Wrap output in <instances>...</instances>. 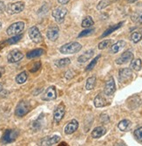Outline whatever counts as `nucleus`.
<instances>
[{
	"label": "nucleus",
	"mask_w": 142,
	"mask_h": 146,
	"mask_svg": "<svg viewBox=\"0 0 142 146\" xmlns=\"http://www.w3.org/2000/svg\"><path fill=\"white\" fill-rule=\"evenodd\" d=\"M81 49L82 46L79 42H69L67 44L63 45L59 48V52L63 54H72L79 52Z\"/></svg>",
	"instance_id": "f257e3e1"
},
{
	"label": "nucleus",
	"mask_w": 142,
	"mask_h": 146,
	"mask_svg": "<svg viewBox=\"0 0 142 146\" xmlns=\"http://www.w3.org/2000/svg\"><path fill=\"white\" fill-rule=\"evenodd\" d=\"M32 110L31 103L27 101H21L17 105L15 110V115L18 117H23L27 115Z\"/></svg>",
	"instance_id": "f03ea898"
},
{
	"label": "nucleus",
	"mask_w": 142,
	"mask_h": 146,
	"mask_svg": "<svg viewBox=\"0 0 142 146\" xmlns=\"http://www.w3.org/2000/svg\"><path fill=\"white\" fill-rule=\"evenodd\" d=\"M24 29V23L22 21H18L11 24L7 28L6 33L9 36H14L22 33Z\"/></svg>",
	"instance_id": "7ed1b4c3"
},
{
	"label": "nucleus",
	"mask_w": 142,
	"mask_h": 146,
	"mask_svg": "<svg viewBox=\"0 0 142 146\" xmlns=\"http://www.w3.org/2000/svg\"><path fill=\"white\" fill-rule=\"evenodd\" d=\"M18 134H19V132L17 129H6L3 135L2 143L4 144H7V143H11L12 142H14L18 137Z\"/></svg>",
	"instance_id": "20e7f679"
},
{
	"label": "nucleus",
	"mask_w": 142,
	"mask_h": 146,
	"mask_svg": "<svg viewBox=\"0 0 142 146\" xmlns=\"http://www.w3.org/2000/svg\"><path fill=\"white\" fill-rule=\"evenodd\" d=\"M66 14H67V9L63 6L57 7L53 11V17L54 18L55 21L59 24H61L64 22Z\"/></svg>",
	"instance_id": "39448f33"
},
{
	"label": "nucleus",
	"mask_w": 142,
	"mask_h": 146,
	"mask_svg": "<svg viewBox=\"0 0 142 146\" xmlns=\"http://www.w3.org/2000/svg\"><path fill=\"white\" fill-rule=\"evenodd\" d=\"M24 9V2H16V3H11L7 5V12L9 14H17L21 11H23Z\"/></svg>",
	"instance_id": "423d86ee"
},
{
	"label": "nucleus",
	"mask_w": 142,
	"mask_h": 146,
	"mask_svg": "<svg viewBox=\"0 0 142 146\" xmlns=\"http://www.w3.org/2000/svg\"><path fill=\"white\" fill-rule=\"evenodd\" d=\"M28 34H29L30 38L36 44L40 43L43 40L42 35L37 26H32L28 31Z\"/></svg>",
	"instance_id": "0eeeda50"
},
{
	"label": "nucleus",
	"mask_w": 142,
	"mask_h": 146,
	"mask_svg": "<svg viewBox=\"0 0 142 146\" xmlns=\"http://www.w3.org/2000/svg\"><path fill=\"white\" fill-rule=\"evenodd\" d=\"M46 36L51 41H56L59 36V29L58 27V25H50L46 32Z\"/></svg>",
	"instance_id": "6e6552de"
},
{
	"label": "nucleus",
	"mask_w": 142,
	"mask_h": 146,
	"mask_svg": "<svg viewBox=\"0 0 142 146\" xmlns=\"http://www.w3.org/2000/svg\"><path fill=\"white\" fill-rule=\"evenodd\" d=\"M23 58H24L23 52H20L19 50H17V49H14V50L11 51L9 54H8V55H7V60H8L9 63H16V62H18Z\"/></svg>",
	"instance_id": "1a4fd4ad"
},
{
	"label": "nucleus",
	"mask_w": 142,
	"mask_h": 146,
	"mask_svg": "<svg viewBox=\"0 0 142 146\" xmlns=\"http://www.w3.org/2000/svg\"><path fill=\"white\" fill-rule=\"evenodd\" d=\"M133 77V71L130 68H122L119 72V81L121 83H126L131 81Z\"/></svg>",
	"instance_id": "9d476101"
},
{
	"label": "nucleus",
	"mask_w": 142,
	"mask_h": 146,
	"mask_svg": "<svg viewBox=\"0 0 142 146\" xmlns=\"http://www.w3.org/2000/svg\"><path fill=\"white\" fill-rule=\"evenodd\" d=\"M133 60V54L132 52V51L127 50L116 60V64L118 65H124L126 64L128 62H131Z\"/></svg>",
	"instance_id": "9b49d317"
},
{
	"label": "nucleus",
	"mask_w": 142,
	"mask_h": 146,
	"mask_svg": "<svg viewBox=\"0 0 142 146\" xmlns=\"http://www.w3.org/2000/svg\"><path fill=\"white\" fill-rule=\"evenodd\" d=\"M64 114H66V107H64V105L63 103L59 104L58 107L54 110V112H53V120L55 123H59Z\"/></svg>",
	"instance_id": "f8f14e48"
},
{
	"label": "nucleus",
	"mask_w": 142,
	"mask_h": 146,
	"mask_svg": "<svg viewBox=\"0 0 142 146\" xmlns=\"http://www.w3.org/2000/svg\"><path fill=\"white\" fill-rule=\"evenodd\" d=\"M115 91H116V85H115L114 79L112 77H111L110 79L107 80V82H106L104 93H105V95H106L107 96H111L114 94Z\"/></svg>",
	"instance_id": "ddd939ff"
},
{
	"label": "nucleus",
	"mask_w": 142,
	"mask_h": 146,
	"mask_svg": "<svg viewBox=\"0 0 142 146\" xmlns=\"http://www.w3.org/2000/svg\"><path fill=\"white\" fill-rule=\"evenodd\" d=\"M56 98H57V91L54 86H50L42 96V100L44 101H53L55 100Z\"/></svg>",
	"instance_id": "4468645a"
},
{
	"label": "nucleus",
	"mask_w": 142,
	"mask_h": 146,
	"mask_svg": "<svg viewBox=\"0 0 142 146\" xmlns=\"http://www.w3.org/2000/svg\"><path fill=\"white\" fill-rule=\"evenodd\" d=\"M79 123L77 120H72L69 123H67L64 127V133L66 135H71L78 129Z\"/></svg>",
	"instance_id": "2eb2a0df"
},
{
	"label": "nucleus",
	"mask_w": 142,
	"mask_h": 146,
	"mask_svg": "<svg viewBox=\"0 0 142 146\" xmlns=\"http://www.w3.org/2000/svg\"><path fill=\"white\" fill-rule=\"evenodd\" d=\"M126 43L124 40H119L118 42H116L115 44L111 46L110 48V52L111 54H117V52H120L125 46H126Z\"/></svg>",
	"instance_id": "dca6fc26"
},
{
	"label": "nucleus",
	"mask_w": 142,
	"mask_h": 146,
	"mask_svg": "<svg viewBox=\"0 0 142 146\" xmlns=\"http://www.w3.org/2000/svg\"><path fill=\"white\" fill-rule=\"evenodd\" d=\"M108 103H107V101L106 99L105 98V96H103L102 94H99L95 99H94V106L96 108H102V107H105L106 106Z\"/></svg>",
	"instance_id": "f3484780"
},
{
	"label": "nucleus",
	"mask_w": 142,
	"mask_h": 146,
	"mask_svg": "<svg viewBox=\"0 0 142 146\" xmlns=\"http://www.w3.org/2000/svg\"><path fill=\"white\" fill-rule=\"evenodd\" d=\"M60 140V137L59 136H53V137H46L45 139H43L40 143V145H53L55 143H58Z\"/></svg>",
	"instance_id": "a211bd4d"
},
{
	"label": "nucleus",
	"mask_w": 142,
	"mask_h": 146,
	"mask_svg": "<svg viewBox=\"0 0 142 146\" xmlns=\"http://www.w3.org/2000/svg\"><path fill=\"white\" fill-rule=\"evenodd\" d=\"M106 133V129L105 127L103 126H99L96 127L93 131H92V137L93 138H99L102 136H104Z\"/></svg>",
	"instance_id": "6ab92c4d"
},
{
	"label": "nucleus",
	"mask_w": 142,
	"mask_h": 146,
	"mask_svg": "<svg viewBox=\"0 0 142 146\" xmlns=\"http://www.w3.org/2000/svg\"><path fill=\"white\" fill-rule=\"evenodd\" d=\"M94 54V50L91 49V50H88L86 52H85L83 54H81L79 58H78V61L80 63H85L88 60L91 59Z\"/></svg>",
	"instance_id": "aec40b11"
},
{
	"label": "nucleus",
	"mask_w": 142,
	"mask_h": 146,
	"mask_svg": "<svg viewBox=\"0 0 142 146\" xmlns=\"http://www.w3.org/2000/svg\"><path fill=\"white\" fill-rule=\"evenodd\" d=\"M45 54V50L42 48H37L34 49L32 51H30L29 52H27L26 57L28 59H32V58H37V57H39L41 55H43Z\"/></svg>",
	"instance_id": "412c9836"
},
{
	"label": "nucleus",
	"mask_w": 142,
	"mask_h": 146,
	"mask_svg": "<svg viewBox=\"0 0 142 146\" xmlns=\"http://www.w3.org/2000/svg\"><path fill=\"white\" fill-rule=\"evenodd\" d=\"M131 126H132L131 121L127 120V119H124V120L120 121L119 123V124H118V128L121 131H127V130H129V129H130V128H131Z\"/></svg>",
	"instance_id": "4be33fe9"
},
{
	"label": "nucleus",
	"mask_w": 142,
	"mask_h": 146,
	"mask_svg": "<svg viewBox=\"0 0 142 146\" xmlns=\"http://www.w3.org/2000/svg\"><path fill=\"white\" fill-rule=\"evenodd\" d=\"M123 23H124V22H120V23L117 24V25H112L111 27H109L108 29H106L104 33H103V34L101 35V38H105V37L108 36L109 34L112 33L113 32H115L116 30H118L119 28H120L121 26H122V25H123Z\"/></svg>",
	"instance_id": "5701e85b"
},
{
	"label": "nucleus",
	"mask_w": 142,
	"mask_h": 146,
	"mask_svg": "<svg viewBox=\"0 0 142 146\" xmlns=\"http://www.w3.org/2000/svg\"><path fill=\"white\" fill-rule=\"evenodd\" d=\"M23 38V34H18V35H14L13 37H11L10 38H8L7 40L5 41H3L1 44H3L4 46H5V45H13V44H16L18 43L20 39Z\"/></svg>",
	"instance_id": "b1692460"
},
{
	"label": "nucleus",
	"mask_w": 142,
	"mask_h": 146,
	"mask_svg": "<svg viewBox=\"0 0 142 146\" xmlns=\"http://www.w3.org/2000/svg\"><path fill=\"white\" fill-rule=\"evenodd\" d=\"M141 38H142V29L133 32L130 36V39L133 43H138Z\"/></svg>",
	"instance_id": "393cba45"
},
{
	"label": "nucleus",
	"mask_w": 142,
	"mask_h": 146,
	"mask_svg": "<svg viewBox=\"0 0 142 146\" xmlns=\"http://www.w3.org/2000/svg\"><path fill=\"white\" fill-rule=\"evenodd\" d=\"M96 85V77L92 76L87 79L86 84H85V88L86 90H93Z\"/></svg>",
	"instance_id": "a878e982"
},
{
	"label": "nucleus",
	"mask_w": 142,
	"mask_h": 146,
	"mask_svg": "<svg viewBox=\"0 0 142 146\" xmlns=\"http://www.w3.org/2000/svg\"><path fill=\"white\" fill-rule=\"evenodd\" d=\"M130 67L132 69L135 70V71H139L142 68V61L140 59H136V60H133L131 61Z\"/></svg>",
	"instance_id": "bb28decb"
},
{
	"label": "nucleus",
	"mask_w": 142,
	"mask_h": 146,
	"mask_svg": "<svg viewBox=\"0 0 142 146\" xmlns=\"http://www.w3.org/2000/svg\"><path fill=\"white\" fill-rule=\"evenodd\" d=\"M27 73L24 71V72H21L20 74H18L17 76H16V82L18 83V84H23L25 82H26L27 80Z\"/></svg>",
	"instance_id": "cd10ccee"
},
{
	"label": "nucleus",
	"mask_w": 142,
	"mask_h": 146,
	"mask_svg": "<svg viewBox=\"0 0 142 146\" xmlns=\"http://www.w3.org/2000/svg\"><path fill=\"white\" fill-rule=\"evenodd\" d=\"M70 63H71V60L69 58H64V59L56 60L54 64L58 68H64V67H66V66L70 65Z\"/></svg>",
	"instance_id": "c85d7f7f"
},
{
	"label": "nucleus",
	"mask_w": 142,
	"mask_h": 146,
	"mask_svg": "<svg viewBox=\"0 0 142 146\" xmlns=\"http://www.w3.org/2000/svg\"><path fill=\"white\" fill-rule=\"evenodd\" d=\"M93 24H94V21L92 19V17L88 16V17H86L85 19H83L81 26H82V27H84V28H88V27H90V26H92Z\"/></svg>",
	"instance_id": "c756f323"
},
{
	"label": "nucleus",
	"mask_w": 142,
	"mask_h": 146,
	"mask_svg": "<svg viewBox=\"0 0 142 146\" xmlns=\"http://www.w3.org/2000/svg\"><path fill=\"white\" fill-rule=\"evenodd\" d=\"M112 44V39H106V40L101 41V42L98 45V48H99V50H104V49L109 47Z\"/></svg>",
	"instance_id": "7c9ffc66"
},
{
	"label": "nucleus",
	"mask_w": 142,
	"mask_h": 146,
	"mask_svg": "<svg viewBox=\"0 0 142 146\" xmlns=\"http://www.w3.org/2000/svg\"><path fill=\"white\" fill-rule=\"evenodd\" d=\"M134 137L139 143H142V127H139L134 130Z\"/></svg>",
	"instance_id": "2f4dec72"
},
{
	"label": "nucleus",
	"mask_w": 142,
	"mask_h": 146,
	"mask_svg": "<svg viewBox=\"0 0 142 146\" xmlns=\"http://www.w3.org/2000/svg\"><path fill=\"white\" fill-rule=\"evenodd\" d=\"M101 57V55L100 54H99L94 60H93L92 61H91V63H90L88 66H87V67L85 68V71H91L94 67H95V66H96V64H97V62H98V60H99V59Z\"/></svg>",
	"instance_id": "473e14b6"
},
{
	"label": "nucleus",
	"mask_w": 142,
	"mask_h": 146,
	"mask_svg": "<svg viewBox=\"0 0 142 146\" xmlns=\"http://www.w3.org/2000/svg\"><path fill=\"white\" fill-rule=\"evenodd\" d=\"M110 4H111L110 0H101V1L97 5V9L98 10H102V9L106 8V6H108Z\"/></svg>",
	"instance_id": "72a5a7b5"
},
{
	"label": "nucleus",
	"mask_w": 142,
	"mask_h": 146,
	"mask_svg": "<svg viewBox=\"0 0 142 146\" xmlns=\"http://www.w3.org/2000/svg\"><path fill=\"white\" fill-rule=\"evenodd\" d=\"M93 32H94V28L86 29V30L82 31V32L78 35V37H79V38H82V37H85V36H88V35H91Z\"/></svg>",
	"instance_id": "f704fd0d"
},
{
	"label": "nucleus",
	"mask_w": 142,
	"mask_h": 146,
	"mask_svg": "<svg viewBox=\"0 0 142 146\" xmlns=\"http://www.w3.org/2000/svg\"><path fill=\"white\" fill-rule=\"evenodd\" d=\"M40 67H41V62H35L34 64H33V67L30 69V72L31 73H35V72H37L38 69L40 68Z\"/></svg>",
	"instance_id": "c9c22d12"
},
{
	"label": "nucleus",
	"mask_w": 142,
	"mask_h": 146,
	"mask_svg": "<svg viewBox=\"0 0 142 146\" xmlns=\"http://www.w3.org/2000/svg\"><path fill=\"white\" fill-rule=\"evenodd\" d=\"M42 115H41V116H40V117H38V118H37V120L35 121V122L33 123V128H34L35 129H40L41 120H42V118H43Z\"/></svg>",
	"instance_id": "e433bc0d"
},
{
	"label": "nucleus",
	"mask_w": 142,
	"mask_h": 146,
	"mask_svg": "<svg viewBox=\"0 0 142 146\" xmlns=\"http://www.w3.org/2000/svg\"><path fill=\"white\" fill-rule=\"evenodd\" d=\"M100 121L103 123H108L109 122V117L106 115H101V116H100Z\"/></svg>",
	"instance_id": "4c0bfd02"
},
{
	"label": "nucleus",
	"mask_w": 142,
	"mask_h": 146,
	"mask_svg": "<svg viewBox=\"0 0 142 146\" xmlns=\"http://www.w3.org/2000/svg\"><path fill=\"white\" fill-rule=\"evenodd\" d=\"M5 11V5L3 1H0V14L4 13Z\"/></svg>",
	"instance_id": "58836bf2"
},
{
	"label": "nucleus",
	"mask_w": 142,
	"mask_h": 146,
	"mask_svg": "<svg viewBox=\"0 0 142 146\" xmlns=\"http://www.w3.org/2000/svg\"><path fill=\"white\" fill-rule=\"evenodd\" d=\"M69 1L70 0H58V2H59V4H60V5H66L67 3H69Z\"/></svg>",
	"instance_id": "ea45409f"
},
{
	"label": "nucleus",
	"mask_w": 142,
	"mask_h": 146,
	"mask_svg": "<svg viewBox=\"0 0 142 146\" xmlns=\"http://www.w3.org/2000/svg\"><path fill=\"white\" fill-rule=\"evenodd\" d=\"M138 22L139 23V24H142V15L139 18V19H138Z\"/></svg>",
	"instance_id": "a19ab883"
},
{
	"label": "nucleus",
	"mask_w": 142,
	"mask_h": 146,
	"mask_svg": "<svg viewBox=\"0 0 142 146\" xmlns=\"http://www.w3.org/2000/svg\"><path fill=\"white\" fill-rule=\"evenodd\" d=\"M137 0H127V2L128 3H130V4H132V3H134V2H136Z\"/></svg>",
	"instance_id": "79ce46f5"
},
{
	"label": "nucleus",
	"mask_w": 142,
	"mask_h": 146,
	"mask_svg": "<svg viewBox=\"0 0 142 146\" xmlns=\"http://www.w3.org/2000/svg\"><path fill=\"white\" fill-rule=\"evenodd\" d=\"M3 90V86L1 85V84H0V92H1Z\"/></svg>",
	"instance_id": "37998d69"
},
{
	"label": "nucleus",
	"mask_w": 142,
	"mask_h": 146,
	"mask_svg": "<svg viewBox=\"0 0 142 146\" xmlns=\"http://www.w3.org/2000/svg\"><path fill=\"white\" fill-rule=\"evenodd\" d=\"M1 28H2V23L0 22V29H1Z\"/></svg>",
	"instance_id": "c03bdc74"
},
{
	"label": "nucleus",
	"mask_w": 142,
	"mask_h": 146,
	"mask_svg": "<svg viewBox=\"0 0 142 146\" xmlns=\"http://www.w3.org/2000/svg\"><path fill=\"white\" fill-rule=\"evenodd\" d=\"M61 145H66V143H62Z\"/></svg>",
	"instance_id": "a18cd8bd"
},
{
	"label": "nucleus",
	"mask_w": 142,
	"mask_h": 146,
	"mask_svg": "<svg viewBox=\"0 0 142 146\" xmlns=\"http://www.w3.org/2000/svg\"><path fill=\"white\" fill-rule=\"evenodd\" d=\"M2 74H3V73H0V77H1V76H2Z\"/></svg>",
	"instance_id": "49530a36"
}]
</instances>
